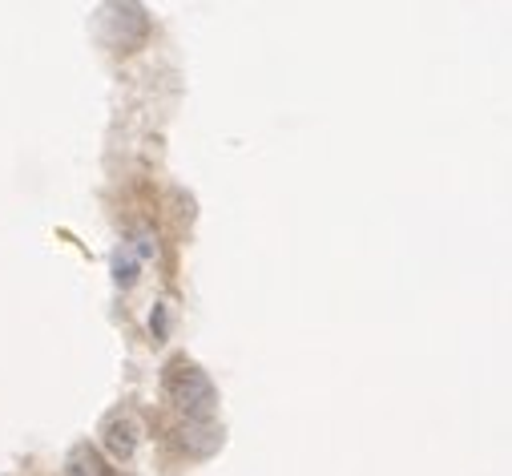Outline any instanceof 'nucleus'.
I'll return each instance as SVG.
<instances>
[{
  "label": "nucleus",
  "mask_w": 512,
  "mask_h": 476,
  "mask_svg": "<svg viewBox=\"0 0 512 476\" xmlns=\"http://www.w3.org/2000/svg\"><path fill=\"white\" fill-rule=\"evenodd\" d=\"M101 440H105V448L113 452V456H134L138 452V444H142V420L134 416V412H113L105 424H101Z\"/></svg>",
  "instance_id": "nucleus-2"
},
{
  "label": "nucleus",
  "mask_w": 512,
  "mask_h": 476,
  "mask_svg": "<svg viewBox=\"0 0 512 476\" xmlns=\"http://www.w3.org/2000/svg\"><path fill=\"white\" fill-rule=\"evenodd\" d=\"M166 392H170L174 408L186 412L190 420H210V416H214L218 396H214V384L206 380L202 368H194V364H186V360L174 364V368L166 372Z\"/></svg>",
  "instance_id": "nucleus-1"
},
{
  "label": "nucleus",
  "mask_w": 512,
  "mask_h": 476,
  "mask_svg": "<svg viewBox=\"0 0 512 476\" xmlns=\"http://www.w3.org/2000/svg\"><path fill=\"white\" fill-rule=\"evenodd\" d=\"M69 476H105V468L97 464V456L89 448H77L69 456Z\"/></svg>",
  "instance_id": "nucleus-3"
},
{
  "label": "nucleus",
  "mask_w": 512,
  "mask_h": 476,
  "mask_svg": "<svg viewBox=\"0 0 512 476\" xmlns=\"http://www.w3.org/2000/svg\"><path fill=\"white\" fill-rule=\"evenodd\" d=\"M134 275H138V259L130 255V251H113V279L125 287V283H134Z\"/></svg>",
  "instance_id": "nucleus-4"
},
{
  "label": "nucleus",
  "mask_w": 512,
  "mask_h": 476,
  "mask_svg": "<svg viewBox=\"0 0 512 476\" xmlns=\"http://www.w3.org/2000/svg\"><path fill=\"white\" fill-rule=\"evenodd\" d=\"M154 331L166 335V303H158V315H154Z\"/></svg>",
  "instance_id": "nucleus-5"
}]
</instances>
